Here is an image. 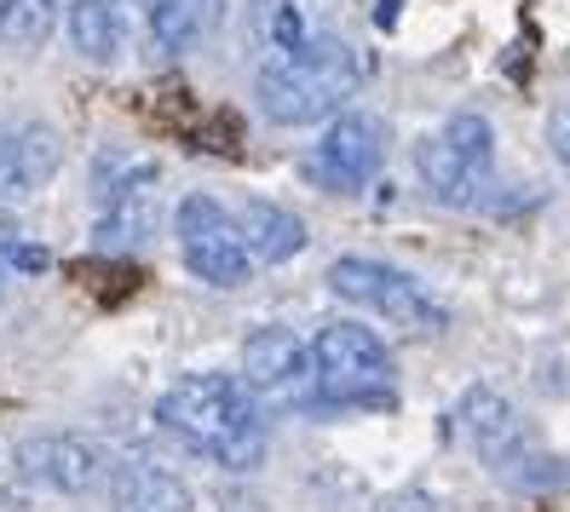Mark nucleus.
I'll return each instance as SVG.
<instances>
[{
	"instance_id": "nucleus-21",
	"label": "nucleus",
	"mask_w": 570,
	"mask_h": 512,
	"mask_svg": "<svg viewBox=\"0 0 570 512\" xmlns=\"http://www.w3.org/2000/svg\"><path fill=\"white\" fill-rule=\"evenodd\" d=\"M397 12H404V0H381V7H375V23H381V29H397Z\"/></svg>"
},
{
	"instance_id": "nucleus-19",
	"label": "nucleus",
	"mask_w": 570,
	"mask_h": 512,
	"mask_svg": "<svg viewBox=\"0 0 570 512\" xmlns=\"http://www.w3.org/2000/svg\"><path fill=\"white\" fill-rule=\"evenodd\" d=\"M548 145H553V156L570 167V105H559V110L548 116Z\"/></svg>"
},
{
	"instance_id": "nucleus-10",
	"label": "nucleus",
	"mask_w": 570,
	"mask_h": 512,
	"mask_svg": "<svg viewBox=\"0 0 570 512\" xmlns=\"http://www.w3.org/2000/svg\"><path fill=\"white\" fill-rule=\"evenodd\" d=\"M58 132L41 121H18V127H0V208L36 196L52 174H58Z\"/></svg>"
},
{
	"instance_id": "nucleus-9",
	"label": "nucleus",
	"mask_w": 570,
	"mask_h": 512,
	"mask_svg": "<svg viewBox=\"0 0 570 512\" xmlns=\"http://www.w3.org/2000/svg\"><path fill=\"white\" fill-rule=\"evenodd\" d=\"M105 219H98V243L105 248H145L156 236V161H127L121 174L98 190Z\"/></svg>"
},
{
	"instance_id": "nucleus-5",
	"label": "nucleus",
	"mask_w": 570,
	"mask_h": 512,
	"mask_svg": "<svg viewBox=\"0 0 570 512\" xmlns=\"http://www.w3.org/2000/svg\"><path fill=\"white\" fill-rule=\"evenodd\" d=\"M328 288L363 305L368 317H381L386 328H404V334H439L444 328V305L432 299L410 270L381 265V259H334L328 265Z\"/></svg>"
},
{
	"instance_id": "nucleus-18",
	"label": "nucleus",
	"mask_w": 570,
	"mask_h": 512,
	"mask_svg": "<svg viewBox=\"0 0 570 512\" xmlns=\"http://www.w3.org/2000/svg\"><path fill=\"white\" fill-rule=\"evenodd\" d=\"M63 0H0V47L12 52H36L58 29Z\"/></svg>"
},
{
	"instance_id": "nucleus-16",
	"label": "nucleus",
	"mask_w": 570,
	"mask_h": 512,
	"mask_svg": "<svg viewBox=\"0 0 570 512\" xmlns=\"http://www.w3.org/2000/svg\"><path fill=\"white\" fill-rule=\"evenodd\" d=\"M63 29H70V47L92 63H110L127 41V12L121 0H70L63 12Z\"/></svg>"
},
{
	"instance_id": "nucleus-20",
	"label": "nucleus",
	"mask_w": 570,
	"mask_h": 512,
	"mask_svg": "<svg viewBox=\"0 0 570 512\" xmlns=\"http://www.w3.org/2000/svg\"><path fill=\"white\" fill-rule=\"evenodd\" d=\"M12 265L18 270H47V254L41 248H12Z\"/></svg>"
},
{
	"instance_id": "nucleus-4",
	"label": "nucleus",
	"mask_w": 570,
	"mask_h": 512,
	"mask_svg": "<svg viewBox=\"0 0 570 512\" xmlns=\"http://www.w3.org/2000/svg\"><path fill=\"white\" fill-rule=\"evenodd\" d=\"M415 167H421L426 190L439 201H450V208L479 201L490 174H495V132H490V121L473 116V110L450 116L439 132H426V139L415 145Z\"/></svg>"
},
{
	"instance_id": "nucleus-13",
	"label": "nucleus",
	"mask_w": 570,
	"mask_h": 512,
	"mask_svg": "<svg viewBox=\"0 0 570 512\" xmlns=\"http://www.w3.org/2000/svg\"><path fill=\"white\" fill-rule=\"evenodd\" d=\"M243 243L254 254V265H288L299 248H306V219H299L294 208H277V201H243Z\"/></svg>"
},
{
	"instance_id": "nucleus-7",
	"label": "nucleus",
	"mask_w": 570,
	"mask_h": 512,
	"mask_svg": "<svg viewBox=\"0 0 570 512\" xmlns=\"http://www.w3.org/2000/svg\"><path fill=\"white\" fill-rule=\"evenodd\" d=\"M174 236H179V254H185L196 283H208V288H243L248 283L254 254L243 243V225L214 196H203V190L185 196L174 214Z\"/></svg>"
},
{
	"instance_id": "nucleus-15",
	"label": "nucleus",
	"mask_w": 570,
	"mask_h": 512,
	"mask_svg": "<svg viewBox=\"0 0 570 512\" xmlns=\"http://www.w3.org/2000/svg\"><path fill=\"white\" fill-rule=\"evenodd\" d=\"M225 18V0H145L150 41L161 52H190L196 41H208Z\"/></svg>"
},
{
	"instance_id": "nucleus-17",
	"label": "nucleus",
	"mask_w": 570,
	"mask_h": 512,
	"mask_svg": "<svg viewBox=\"0 0 570 512\" xmlns=\"http://www.w3.org/2000/svg\"><path fill=\"white\" fill-rule=\"evenodd\" d=\"M254 29H259V41H265V58H299V52L317 41L306 12H299V0H259Z\"/></svg>"
},
{
	"instance_id": "nucleus-2",
	"label": "nucleus",
	"mask_w": 570,
	"mask_h": 512,
	"mask_svg": "<svg viewBox=\"0 0 570 512\" xmlns=\"http://www.w3.org/2000/svg\"><path fill=\"white\" fill-rule=\"evenodd\" d=\"M363 76H368V58L352 41L317 36L299 58H265L254 92H259L265 121L306 127V121H323V116H341L346 98L363 87Z\"/></svg>"
},
{
	"instance_id": "nucleus-3",
	"label": "nucleus",
	"mask_w": 570,
	"mask_h": 512,
	"mask_svg": "<svg viewBox=\"0 0 570 512\" xmlns=\"http://www.w3.org/2000/svg\"><path fill=\"white\" fill-rule=\"evenodd\" d=\"M312 363H317V392L341 408H392V352L381 346L375 328L363 323H323L312 339Z\"/></svg>"
},
{
	"instance_id": "nucleus-14",
	"label": "nucleus",
	"mask_w": 570,
	"mask_h": 512,
	"mask_svg": "<svg viewBox=\"0 0 570 512\" xmlns=\"http://www.w3.org/2000/svg\"><path fill=\"white\" fill-rule=\"evenodd\" d=\"M116 512H196L190 484L161 461H127L116 472Z\"/></svg>"
},
{
	"instance_id": "nucleus-1",
	"label": "nucleus",
	"mask_w": 570,
	"mask_h": 512,
	"mask_svg": "<svg viewBox=\"0 0 570 512\" xmlns=\"http://www.w3.org/2000/svg\"><path fill=\"white\" fill-rule=\"evenodd\" d=\"M156 421L225 472H248L265 455V403L243 386V374H185L156 397Z\"/></svg>"
},
{
	"instance_id": "nucleus-12",
	"label": "nucleus",
	"mask_w": 570,
	"mask_h": 512,
	"mask_svg": "<svg viewBox=\"0 0 570 512\" xmlns=\"http://www.w3.org/2000/svg\"><path fill=\"white\" fill-rule=\"evenodd\" d=\"M455 421H461V437L473 443L484 461H508V455L519 450V437H524L519 408L501 397V392H490V386H473V392H466L461 408H455Z\"/></svg>"
},
{
	"instance_id": "nucleus-6",
	"label": "nucleus",
	"mask_w": 570,
	"mask_h": 512,
	"mask_svg": "<svg viewBox=\"0 0 570 512\" xmlns=\"http://www.w3.org/2000/svg\"><path fill=\"white\" fill-rule=\"evenodd\" d=\"M386 167V121L368 110H341L328 116L323 139L299 156V174L323 196H352Z\"/></svg>"
},
{
	"instance_id": "nucleus-11",
	"label": "nucleus",
	"mask_w": 570,
	"mask_h": 512,
	"mask_svg": "<svg viewBox=\"0 0 570 512\" xmlns=\"http://www.w3.org/2000/svg\"><path fill=\"white\" fill-rule=\"evenodd\" d=\"M18 466L29 484H47L58 495H81L98 484V472H105V461H98V450L87 437H70V432H47V437H29L18 450Z\"/></svg>"
},
{
	"instance_id": "nucleus-8",
	"label": "nucleus",
	"mask_w": 570,
	"mask_h": 512,
	"mask_svg": "<svg viewBox=\"0 0 570 512\" xmlns=\"http://www.w3.org/2000/svg\"><path fill=\"white\" fill-rule=\"evenodd\" d=\"M243 386L259 397V403H306L317 392V363H312V346L277 323H265L243 339Z\"/></svg>"
}]
</instances>
